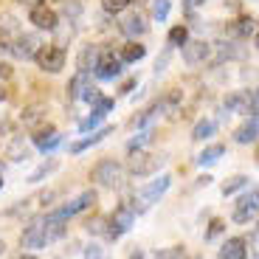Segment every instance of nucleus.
<instances>
[{"label": "nucleus", "mask_w": 259, "mask_h": 259, "mask_svg": "<svg viewBox=\"0 0 259 259\" xmlns=\"http://www.w3.org/2000/svg\"><path fill=\"white\" fill-rule=\"evenodd\" d=\"M65 234V220H54L51 214H42V217H37V220H31L26 228H23V234H20V245L23 248H46L48 242L59 240Z\"/></svg>", "instance_id": "1"}, {"label": "nucleus", "mask_w": 259, "mask_h": 259, "mask_svg": "<svg viewBox=\"0 0 259 259\" xmlns=\"http://www.w3.org/2000/svg\"><path fill=\"white\" fill-rule=\"evenodd\" d=\"M245 245H248V242L242 240V237H231V240L223 242V248H220V259H245V256H248Z\"/></svg>", "instance_id": "15"}, {"label": "nucleus", "mask_w": 259, "mask_h": 259, "mask_svg": "<svg viewBox=\"0 0 259 259\" xmlns=\"http://www.w3.org/2000/svg\"><path fill=\"white\" fill-rule=\"evenodd\" d=\"M59 141H62V136H59L54 127L48 130H39L37 136H34V144H37V149H42V152H48V149L59 147Z\"/></svg>", "instance_id": "17"}, {"label": "nucleus", "mask_w": 259, "mask_h": 259, "mask_svg": "<svg viewBox=\"0 0 259 259\" xmlns=\"http://www.w3.org/2000/svg\"><path fill=\"white\" fill-rule=\"evenodd\" d=\"M113 130L110 127H102V130H96V133H91L88 138H82V141H76V144H71V152L73 155H79V152H84L88 147H93V144H99V141H104V136H110Z\"/></svg>", "instance_id": "18"}, {"label": "nucleus", "mask_w": 259, "mask_h": 259, "mask_svg": "<svg viewBox=\"0 0 259 259\" xmlns=\"http://www.w3.org/2000/svg\"><path fill=\"white\" fill-rule=\"evenodd\" d=\"M3 99H6V91H3V88H0V102H3Z\"/></svg>", "instance_id": "47"}, {"label": "nucleus", "mask_w": 259, "mask_h": 259, "mask_svg": "<svg viewBox=\"0 0 259 259\" xmlns=\"http://www.w3.org/2000/svg\"><path fill=\"white\" fill-rule=\"evenodd\" d=\"M166 62H169V51H163V54H161V59L155 62V76H158V73H163V68H166Z\"/></svg>", "instance_id": "39"}, {"label": "nucleus", "mask_w": 259, "mask_h": 259, "mask_svg": "<svg viewBox=\"0 0 259 259\" xmlns=\"http://www.w3.org/2000/svg\"><path fill=\"white\" fill-rule=\"evenodd\" d=\"M256 46H259V34H256Z\"/></svg>", "instance_id": "49"}, {"label": "nucleus", "mask_w": 259, "mask_h": 259, "mask_svg": "<svg viewBox=\"0 0 259 259\" xmlns=\"http://www.w3.org/2000/svg\"><path fill=\"white\" fill-rule=\"evenodd\" d=\"M28 20H31L37 28H46V31H54V28H57V12H54V9H48L46 3L34 6L31 12H28Z\"/></svg>", "instance_id": "11"}, {"label": "nucleus", "mask_w": 259, "mask_h": 259, "mask_svg": "<svg viewBox=\"0 0 259 259\" xmlns=\"http://www.w3.org/2000/svg\"><path fill=\"white\" fill-rule=\"evenodd\" d=\"M107 223H110L107 226V240H118L121 234H127L130 228L136 226V208L130 206V203H118Z\"/></svg>", "instance_id": "2"}, {"label": "nucleus", "mask_w": 259, "mask_h": 259, "mask_svg": "<svg viewBox=\"0 0 259 259\" xmlns=\"http://www.w3.org/2000/svg\"><path fill=\"white\" fill-rule=\"evenodd\" d=\"M259 138V116H251L242 127H237L234 133V141L237 144H253Z\"/></svg>", "instance_id": "14"}, {"label": "nucleus", "mask_w": 259, "mask_h": 259, "mask_svg": "<svg viewBox=\"0 0 259 259\" xmlns=\"http://www.w3.org/2000/svg\"><path fill=\"white\" fill-rule=\"evenodd\" d=\"M79 99H82V102H88V104H96L99 99H102V93H99L96 88H91V84H88V88H84V91L79 93Z\"/></svg>", "instance_id": "33"}, {"label": "nucleus", "mask_w": 259, "mask_h": 259, "mask_svg": "<svg viewBox=\"0 0 259 259\" xmlns=\"http://www.w3.org/2000/svg\"><path fill=\"white\" fill-rule=\"evenodd\" d=\"M121 59L116 57L113 51H107V48H102L99 51V59L96 65H93V73H96L99 79H104V82H110V79H116L118 73H121Z\"/></svg>", "instance_id": "7"}, {"label": "nucleus", "mask_w": 259, "mask_h": 259, "mask_svg": "<svg viewBox=\"0 0 259 259\" xmlns=\"http://www.w3.org/2000/svg\"><path fill=\"white\" fill-rule=\"evenodd\" d=\"M155 259H183V248L175 245V248H163V251L155 253Z\"/></svg>", "instance_id": "32"}, {"label": "nucleus", "mask_w": 259, "mask_h": 259, "mask_svg": "<svg viewBox=\"0 0 259 259\" xmlns=\"http://www.w3.org/2000/svg\"><path fill=\"white\" fill-rule=\"evenodd\" d=\"M121 31L127 34L130 39L144 37V34H147V23H144L141 14H130V17H124V20H121Z\"/></svg>", "instance_id": "16"}, {"label": "nucleus", "mask_w": 259, "mask_h": 259, "mask_svg": "<svg viewBox=\"0 0 259 259\" xmlns=\"http://www.w3.org/2000/svg\"><path fill=\"white\" fill-rule=\"evenodd\" d=\"M256 259H259V256H256Z\"/></svg>", "instance_id": "52"}, {"label": "nucleus", "mask_w": 259, "mask_h": 259, "mask_svg": "<svg viewBox=\"0 0 259 259\" xmlns=\"http://www.w3.org/2000/svg\"><path fill=\"white\" fill-rule=\"evenodd\" d=\"M84 259H107V256L102 253V248L91 245V248H88V253H84Z\"/></svg>", "instance_id": "38"}, {"label": "nucleus", "mask_w": 259, "mask_h": 259, "mask_svg": "<svg viewBox=\"0 0 259 259\" xmlns=\"http://www.w3.org/2000/svg\"><path fill=\"white\" fill-rule=\"evenodd\" d=\"M34 59H37V65L42 68V71L57 73V71H62V68H65V48L62 46H42Z\"/></svg>", "instance_id": "8"}, {"label": "nucleus", "mask_w": 259, "mask_h": 259, "mask_svg": "<svg viewBox=\"0 0 259 259\" xmlns=\"http://www.w3.org/2000/svg\"><path fill=\"white\" fill-rule=\"evenodd\" d=\"M144 54H147V48L144 46H138L136 39H133V42H127V46L121 48V62H138V59H144Z\"/></svg>", "instance_id": "21"}, {"label": "nucleus", "mask_w": 259, "mask_h": 259, "mask_svg": "<svg viewBox=\"0 0 259 259\" xmlns=\"http://www.w3.org/2000/svg\"><path fill=\"white\" fill-rule=\"evenodd\" d=\"M206 0H186V9H197V6H203Z\"/></svg>", "instance_id": "43"}, {"label": "nucleus", "mask_w": 259, "mask_h": 259, "mask_svg": "<svg viewBox=\"0 0 259 259\" xmlns=\"http://www.w3.org/2000/svg\"><path fill=\"white\" fill-rule=\"evenodd\" d=\"M169 0H152V17L158 20V23H163V20L169 17Z\"/></svg>", "instance_id": "27"}, {"label": "nucleus", "mask_w": 259, "mask_h": 259, "mask_svg": "<svg viewBox=\"0 0 259 259\" xmlns=\"http://www.w3.org/2000/svg\"><path fill=\"white\" fill-rule=\"evenodd\" d=\"M214 133H217V121H211V118H200V121L194 124L192 130V138L194 141H206V138H211Z\"/></svg>", "instance_id": "20"}, {"label": "nucleus", "mask_w": 259, "mask_h": 259, "mask_svg": "<svg viewBox=\"0 0 259 259\" xmlns=\"http://www.w3.org/2000/svg\"><path fill=\"white\" fill-rule=\"evenodd\" d=\"M223 228H226V223H223V220H211V228H208L206 240H214L217 234H223Z\"/></svg>", "instance_id": "37"}, {"label": "nucleus", "mask_w": 259, "mask_h": 259, "mask_svg": "<svg viewBox=\"0 0 259 259\" xmlns=\"http://www.w3.org/2000/svg\"><path fill=\"white\" fill-rule=\"evenodd\" d=\"M102 113H96L93 110V116H88V118H82V121H79V130H82V133H88V130H96V124L102 121Z\"/></svg>", "instance_id": "30"}, {"label": "nucleus", "mask_w": 259, "mask_h": 259, "mask_svg": "<svg viewBox=\"0 0 259 259\" xmlns=\"http://www.w3.org/2000/svg\"><path fill=\"white\" fill-rule=\"evenodd\" d=\"M223 107H226L228 113H248L251 110V96H248V91H234L226 96Z\"/></svg>", "instance_id": "13"}, {"label": "nucleus", "mask_w": 259, "mask_h": 259, "mask_svg": "<svg viewBox=\"0 0 259 259\" xmlns=\"http://www.w3.org/2000/svg\"><path fill=\"white\" fill-rule=\"evenodd\" d=\"M256 214H259V186H251L245 194H240V200L234 206L231 217H234V223L245 226V223H251Z\"/></svg>", "instance_id": "4"}, {"label": "nucleus", "mask_w": 259, "mask_h": 259, "mask_svg": "<svg viewBox=\"0 0 259 259\" xmlns=\"http://www.w3.org/2000/svg\"><path fill=\"white\" fill-rule=\"evenodd\" d=\"M234 34H237V37H251V34H253V17H240V20H237Z\"/></svg>", "instance_id": "28"}, {"label": "nucleus", "mask_w": 259, "mask_h": 259, "mask_svg": "<svg viewBox=\"0 0 259 259\" xmlns=\"http://www.w3.org/2000/svg\"><path fill=\"white\" fill-rule=\"evenodd\" d=\"M245 186H248V178H245V175H234L231 181H228L226 186H223V194H226V197H228V194L240 192V189H245Z\"/></svg>", "instance_id": "26"}, {"label": "nucleus", "mask_w": 259, "mask_h": 259, "mask_svg": "<svg viewBox=\"0 0 259 259\" xmlns=\"http://www.w3.org/2000/svg\"><path fill=\"white\" fill-rule=\"evenodd\" d=\"M39 118H42V113H39V107H28V110L23 113V124H28V127H31V124H37Z\"/></svg>", "instance_id": "34"}, {"label": "nucleus", "mask_w": 259, "mask_h": 259, "mask_svg": "<svg viewBox=\"0 0 259 259\" xmlns=\"http://www.w3.org/2000/svg\"><path fill=\"white\" fill-rule=\"evenodd\" d=\"M189 259H200V256H189Z\"/></svg>", "instance_id": "50"}, {"label": "nucleus", "mask_w": 259, "mask_h": 259, "mask_svg": "<svg viewBox=\"0 0 259 259\" xmlns=\"http://www.w3.org/2000/svg\"><path fill=\"white\" fill-rule=\"evenodd\" d=\"M208 42H203V39H189L186 46H183V62L186 65H203L208 59Z\"/></svg>", "instance_id": "10"}, {"label": "nucleus", "mask_w": 259, "mask_h": 259, "mask_svg": "<svg viewBox=\"0 0 259 259\" xmlns=\"http://www.w3.org/2000/svg\"><path fill=\"white\" fill-rule=\"evenodd\" d=\"M130 259H144V253H141V251H136V253H133Z\"/></svg>", "instance_id": "46"}, {"label": "nucleus", "mask_w": 259, "mask_h": 259, "mask_svg": "<svg viewBox=\"0 0 259 259\" xmlns=\"http://www.w3.org/2000/svg\"><path fill=\"white\" fill-rule=\"evenodd\" d=\"M251 116H259V88L251 93Z\"/></svg>", "instance_id": "40"}, {"label": "nucleus", "mask_w": 259, "mask_h": 259, "mask_svg": "<svg viewBox=\"0 0 259 259\" xmlns=\"http://www.w3.org/2000/svg\"><path fill=\"white\" fill-rule=\"evenodd\" d=\"M91 178L99 183V186L116 189V186H121L124 169H121V163H118V161H113V158H104V161H99L96 166H93Z\"/></svg>", "instance_id": "3"}, {"label": "nucleus", "mask_w": 259, "mask_h": 259, "mask_svg": "<svg viewBox=\"0 0 259 259\" xmlns=\"http://www.w3.org/2000/svg\"><path fill=\"white\" fill-rule=\"evenodd\" d=\"M186 42H189V28L186 26H175L172 31H169V46H172V48H175V46L183 48Z\"/></svg>", "instance_id": "23"}, {"label": "nucleus", "mask_w": 259, "mask_h": 259, "mask_svg": "<svg viewBox=\"0 0 259 259\" xmlns=\"http://www.w3.org/2000/svg\"><path fill=\"white\" fill-rule=\"evenodd\" d=\"M104 226H110V223L104 220V217H93V220L84 223V228H88V234H102V237H107V228Z\"/></svg>", "instance_id": "29"}, {"label": "nucleus", "mask_w": 259, "mask_h": 259, "mask_svg": "<svg viewBox=\"0 0 259 259\" xmlns=\"http://www.w3.org/2000/svg\"><path fill=\"white\" fill-rule=\"evenodd\" d=\"M3 51H12V46L6 42V34L0 31V54H3Z\"/></svg>", "instance_id": "42"}, {"label": "nucleus", "mask_w": 259, "mask_h": 259, "mask_svg": "<svg viewBox=\"0 0 259 259\" xmlns=\"http://www.w3.org/2000/svg\"><path fill=\"white\" fill-rule=\"evenodd\" d=\"M169 183H172V178H169V175H161L158 181H149L144 189H138V194H136V200H138V211H144V208H149L152 203L161 200L163 194H166Z\"/></svg>", "instance_id": "5"}, {"label": "nucleus", "mask_w": 259, "mask_h": 259, "mask_svg": "<svg viewBox=\"0 0 259 259\" xmlns=\"http://www.w3.org/2000/svg\"><path fill=\"white\" fill-rule=\"evenodd\" d=\"M84 88H88V73L79 71L76 76L71 79V84H68V96H71V99H79V93H82Z\"/></svg>", "instance_id": "22"}, {"label": "nucleus", "mask_w": 259, "mask_h": 259, "mask_svg": "<svg viewBox=\"0 0 259 259\" xmlns=\"http://www.w3.org/2000/svg\"><path fill=\"white\" fill-rule=\"evenodd\" d=\"M9 158H12V161H26L28 158V149H26V144H23V138H14L12 141V147H9Z\"/></svg>", "instance_id": "25"}, {"label": "nucleus", "mask_w": 259, "mask_h": 259, "mask_svg": "<svg viewBox=\"0 0 259 259\" xmlns=\"http://www.w3.org/2000/svg\"><path fill=\"white\" fill-rule=\"evenodd\" d=\"M3 248H6V245H3V240H0V253H3Z\"/></svg>", "instance_id": "48"}, {"label": "nucleus", "mask_w": 259, "mask_h": 259, "mask_svg": "<svg viewBox=\"0 0 259 259\" xmlns=\"http://www.w3.org/2000/svg\"><path fill=\"white\" fill-rule=\"evenodd\" d=\"M14 259H34V253H20V256H14Z\"/></svg>", "instance_id": "45"}, {"label": "nucleus", "mask_w": 259, "mask_h": 259, "mask_svg": "<svg viewBox=\"0 0 259 259\" xmlns=\"http://www.w3.org/2000/svg\"><path fill=\"white\" fill-rule=\"evenodd\" d=\"M9 76H12V65L0 59V79H9Z\"/></svg>", "instance_id": "41"}, {"label": "nucleus", "mask_w": 259, "mask_h": 259, "mask_svg": "<svg viewBox=\"0 0 259 259\" xmlns=\"http://www.w3.org/2000/svg\"><path fill=\"white\" fill-rule=\"evenodd\" d=\"M0 186H3V178H0Z\"/></svg>", "instance_id": "51"}, {"label": "nucleus", "mask_w": 259, "mask_h": 259, "mask_svg": "<svg viewBox=\"0 0 259 259\" xmlns=\"http://www.w3.org/2000/svg\"><path fill=\"white\" fill-rule=\"evenodd\" d=\"M223 155H226V147H223V144H211V147H206L200 155H197V163H200V166H211V163H217Z\"/></svg>", "instance_id": "19"}, {"label": "nucleus", "mask_w": 259, "mask_h": 259, "mask_svg": "<svg viewBox=\"0 0 259 259\" xmlns=\"http://www.w3.org/2000/svg\"><path fill=\"white\" fill-rule=\"evenodd\" d=\"M54 169H59V161H48V163H42V166H37V169L31 172V175H28V181H31V183H39L42 178L51 175Z\"/></svg>", "instance_id": "24"}, {"label": "nucleus", "mask_w": 259, "mask_h": 259, "mask_svg": "<svg viewBox=\"0 0 259 259\" xmlns=\"http://www.w3.org/2000/svg\"><path fill=\"white\" fill-rule=\"evenodd\" d=\"M39 48H42V39H39L37 34H23V37H17V42H14L12 51L17 54L20 59H34Z\"/></svg>", "instance_id": "12"}, {"label": "nucleus", "mask_w": 259, "mask_h": 259, "mask_svg": "<svg viewBox=\"0 0 259 259\" xmlns=\"http://www.w3.org/2000/svg\"><path fill=\"white\" fill-rule=\"evenodd\" d=\"M93 110H96V113H102V116H107V113H110L113 110V99H99V102H96V107H93Z\"/></svg>", "instance_id": "36"}, {"label": "nucleus", "mask_w": 259, "mask_h": 259, "mask_svg": "<svg viewBox=\"0 0 259 259\" xmlns=\"http://www.w3.org/2000/svg\"><path fill=\"white\" fill-rule=\"evenodd\" d=\"M166 158L163 155H147V152H133V161H130V172L136 178H147V175H155L158 166H163Z\"/></svg>", "instance_id": "9"}, {"label": "nucleus", "mask_w": 259, "mask_h": 259, "mask_svg": "<svg viewBox=\"0 0 259 259\" xmlns=\"http://www.w3.org/2000/svg\"><path fill=\"white\" fill-rule=\"evenodd\" d=\"M93 203H96V192H93V189H88V192H82V194H79L76 200L65 203V206L54 208V211H48V214H51L54 220H68V217H73V214L84 211V208H91Z\"/></svg>", "instance_id": "6"}, {"label": "nucleus", "mask_w": 259, "mask_h": 259, "mask_svg": "<svg viewBox=\"0 0 259 259\" xmlns=\"http://www.w3.org/2000/svg\"><path fill=\"white\" fill-rule=\"evenodd\" d=\"M149 138H152V133H138V138H133V141L127 144V152H138V149H141Z\"/></svg>", "instance_id": "31"}, {"label": "nucleus", "mask_w": 259, "mask_h": 259, "mask_svg": "<svg viewBox=\"0 0 259 259\" xmlns=\"http://www.w3.org/2000/svg\"><path fill=\"white\" fill-rule=\"evenodd\" d=\"M127 3H130V0H104L102 6H104V12H113V14H116V12H121Z\"/></svg>", "instance_id": "35"}, {"label": "nucleus", "mask_w": 259, "mask_h": 259, "mask_svg": "<svg viewBox=\"0 0 259 259\" xmlns=\"http://www.w3.org/2000/svg\"><path fill=\"white\" fill-rule=\"evenodd\" d=\"M17 3H23V6H39V3H42V0H17Z\"/></svg>", "instance_id": "44"}]
</instances>
